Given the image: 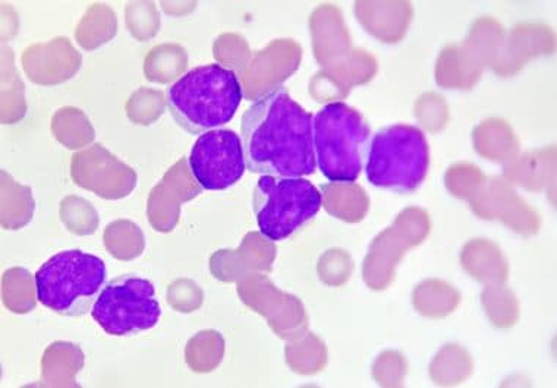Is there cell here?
I'll return each instance as SVG.
<instances>
[{
  "mask_svg": "<svg viewBox=\"0 0 557 388\" xmlns=\"http://www.w3.org/2000/svg\"><path fill=\"white\" fill-rule=\"evenodd\" d=\"M312 120L284 87L260 97L240 125L248 171L278 178L312 175L318 167Z\"/></svg>",
  "mask_w": 557,
  "mask_h": 388,
  "instance_id": "1",
  "label": "cell"
},
{
  "mask_svg": "<svg viewBox=\"0 0 557 388\" xmlns=\"http://www.w3.org/2000/svg\"><path fill=\"white\" fill-rule=\"evenodd\" d=\"M315 162L333 184H352L364 171L371 141L370 126L361 113L342 101L329 103L315 113Z\"/></svg>",
  "mask_w": 557,
  "mask_h": 388,
  "instance_id": "3",
  "label": "cell"
},
{
  "mask_svg": "<svg viewBox=\"0 0 557 388\" xmlns=\"http://www.w3.org/2000/svg\"><path fill=\"white\" fill-rule=\"evenodd\" d=\"M243 97L238 77L218 63L194 67L166 92L173 120L196 135L230 124Z\"/></svg>",
  "mask_w": 557,
  "mask_h": 388,
  "instance_id": "2",
  "label": "cell"
},
{
  "mask_svg": "<svg viewBox=\"0 0 557 388\" xmlns=\"http://www.w3.org/2000/svg\"><path fill=\"white\" fill-rule=\"evenodd\" d=\"M107 264L99 256L79 250L59 252L34 277L37 301L59 315H86L107 286Z\"/></svg>",
  "mask_w": 557,
  "mask_h": 388,
  "instance_id": "4",
  "label": "cell"
},
{
  "mask_svg": "<svg viewBox=\"0 0 557 388\" xmlns=\"http://www.w3.org/2000/svg\"><path fill=\"white\" fill-rule=\"evenodd\" d=\"M188 164L201 189L223 191L234 187L247 168L243 139L231 129L207 130L194 142Z\"/></svg>",
  "mask_w": 557,
  "mask_h": 388,
  "instance_id": "8",
  "label": "cell"
},
{
  "mask_svg": "<svg viewBox=\"0 0 557 388\" xmlns=\"http://www.w3.org/2000/svg\"><path fill=\"white\" fill-rule=\"evenodd\" d=\"M91 316L108 335L125 337L153 328L162 308L150 280L124 274L104 286L91 308Z\"/></svg>",
  "mask_w": 557,
  "mask_h": 388,
  "instance_id": "7",
  "label": "cell"
},
{
  "mask_svg": "<svg viewBox=\"0 0 557 388\" xmlns=\"http://www.w3.org/2000/svg\"><path fill=\"white\" fill-rule=\"evenodd\" d=\"M323 198L310 180L261 176L252 210L264 238L281 242L318 216Z\"/></svg>",
  "mask_w": 557,
  "mask_h": 388,
  "instance_id": "6",
  "label": "cell"
},
{
  "mask_svg": "<svg viewBox=\"0 0 557 388\" xmlns=\"http://www.w3.org/2000/svg\"><path fill=\"white\" fill-rule=\"evenodd\" d=\"M430 149L423 130L392 125L371 138L366 160L370 184L396 192H412L428 176Z\"/></svg>",
  "mask_w": 557,
  "mask_h": 388,
  "instance_id": "5",
  "label": "cell"
}]
</instances>
